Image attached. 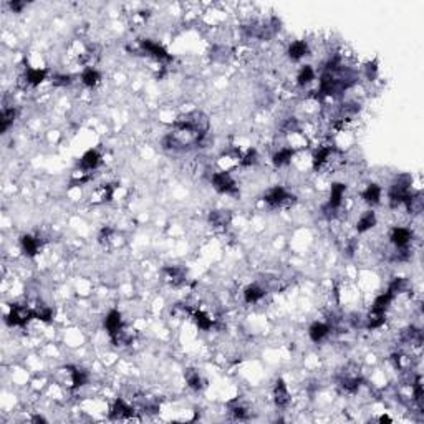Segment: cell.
Segmentation results:
<instances>
[{"label":"cell","instance_id":"obj_14","mask_svg":"<svg viewBox=\"0 0 424 424\" xmlns=\"http://www.w3.org/2000/svg\"><path fill=\"white\" fill-rule=\"evenodd\" d=\"M402 206L408 209L409 214H421L424 209V197L421 194H413L409 193L408 197L402 202Z\"/></svg>","mask_w":424,"mask_h":424},{"label":"cell","instance_id":"obj_4","mask_svg":"<svg viewBox=\"0 0 424 424\" xmlns=\"http://www.w3.org/2000/svg\"><path fill=\"white\" fill-rule=\"evenodd\" d=\"M212 186H214L216 190L222 194H232V196H237L239 190H237V186L234 179H232L230 173H222V171H217L212 174Z\"/></svg>","mask_w":424,"mask_h":424},{"label":"cell","instance_id":"obj_9","mask_svg":"<svg viewBox=\"0 0 424 424\" xmlns=\"http://www.w3.org/2000/svg\"><path fill=\"white\" fill-rule=\"evenodd\" d=\"M133 416H134V409L130 405H126L123 399L115 401V405H113L111 413H110L111 419L124 421V419H133Z\"/></svg>","mask_w":424,"mask_h":424},{"label":"cell","instance_id":"obj_13","mask_svg":"<svg viewBox=\"0 0 424 424\" xmlns=\"http://www.w3.org/2000/svg\"><path fill=\"white\" fill-rule=\"evenodd\" d=\"M100 162H101V156H100V153H98L96 150H90L87 151L81 156L80 159V169L81 171H93V169H96L98 166H100Z\"/></svg>","mask_w":424,"mask_h":424},{"label":"cell","instance_id":"obj_12","mask_svg":"<svg viewBox=\"0 0 424 424\" xmlns=\"http://www.w3.org/2000/svg\"><path fill=\"white\" fill-rule=\"evenodd\" d=\"M273 401L279 408H285L290 402V393L284 379H277L273 386Z\"/></svg>","mask_w":424,"mask_h":424},{"label":"cell","instance_id":"obj_1","mask_svg":"<svg viewBox=\"0 0 424 424\" xmlns=\"http://www.w3.org/2000/svg\"><path fill=\"white\" fill-rule=\"evenodd\" d=\"M411 184H413V178L409 174H399L394 179V182L390 187V204L393 209L402 206L408 194L411 193Z\"/></svg>","mask_w":424,"mask_h":424},{"label":"cell","instance_id":"obj_6","mask_svg":"<svg viewBox=\"0 0 424 424\" xmlns=\"http://www.w3.org/2000/svg\"><path fill=\"white\" fill-rule=\"evenodd\" d=\"M104 327H106V330H108L110 336L113 338V342L118 343L119 336H121V335H123V331H124L121 313H119L118 310H111V312H110L108 315H106Z\"/></svg>","mask_w":424,"mask_h":424},{"label":"cell","instance_id":"obj_16","mask_svg":"<svg viewBox=\"0 0 424 424\" xmlns=\"http://www.w3.org/2000/svg\"><path fill=\"white\" fill-rule=\"evenodd\" d=\"M186 279V272L179 267H166L164 268V280L171 285H181Z\"/></svg>","mask_w":424,"mask_h":424},{"label":"cell","instance_id":"obj_24","mask_svg":"<svg viewBox=\"0 0 424 424\" xmlns=\"http://www.w3.org/2000/svg\"><path fill=\"white\" fill-rule=\"evenodd\" d=\"M265 296V290L259 285H250L244 290V300L247 303H257Z\"/></svg>","mask_w":424,"mask_h":424},{"label":"cell","instance_id":"obj_33","mask_svg":"<svg viewBox=\"0 0 424 424\" xmlns=\"http://www.w3.org/2000/svg\"><path fill=\"white\" fill-rule=\"evenodd\" d=\"M259 161V154L256 150H249L245 154H242V164L240 166H253L257 164Z\"/></svg>","mask_w":424,"mask_h":424},{"label":"cell","instance_id":"obj_30","mask_svg":"<svg viewBox=\"0 0 424 424\" xmlns=\"http://www.w3.org/2000/svg\"><path fill=\"white\" fill-rule=\"evenodd\" d=\"M315 80V70L310 67V65H305L302 67V70L299 72V76H296V83L300 84V87H307Z\"/></svg>","mask_w":424,"mask_h":424},{"label":"cell","instance_id":"obj_20","mask_svg":"<svg viewBox=\"0 0 424 424\" xmlns=\"http://www.w3.org/2000/svg\"><path fill=\"white\" fill-rule=\"evenodd\" d=\"M47 80V70L40 68H28L25 73V83L30 87H38L40 83H44Z\"/></svg>","mask_w":424,"mask_h":424},{"label":"cell","instance_id":"obj_28","mask_svg":"<svg viewBox=\"0 0 424 424\" xmlns=\"http://www.w3.org/2000/svg\"><path fill=\"white\" fill-rule=\"evenodd\" d=\"M100 80H101V76H100V73H98L95 68L88 67V68L83 70V73H81L83 84H87V87L93 88V87H96L98 83H100Z\"/></svg>","mask_w":424,"mask_h":424},{"label":"cell","instance_id":"obj_21","mask_svg":"<svg viewBox=\"0 0 424 424\" xmlns=\"http://www.w3.org/2000/svg\"><path fill=\"white\" fill-rule=\"evenodd\" d=\"M307 53H308V45H307V41H303V40H296L288 47V56H290V60H293V61L302 60Z\"/></svg>","mask_w":424,"mask_h":424},{"label":"cell","instance_id":"obj_10","mask_svg":"<svg viewBox=\"0 0 424 424\" xmlns=\"http://www.w3.org/2000/svg\"><path fill=\"white\" fill-rule=\"evenodd\" d=\"M113 193H115V187L111 184H101L93 189V193H91V204H95V206H100V204H104V202H110L113 199Z\"/></svg>","mask_w":424,"mask_h":424},{"label":"cell","instance_id":"obj_31","mask_svg":"<svg viewBox=\"0 0 424 424\" xmlns=\"http://www.w3.org/2000/svg\"><path fill=\"white\" fill-rule=\"evenodd\" d=\"M184 376H186V381H187L189 388H193V390H196V391H199V390H202V388H204V381H202L201 374L197 373V371L187 370L184 373Z\"/></svg>","mask_w":424,"mask_h":424},{"label":"cell","instance_id":"obj_5","mask_svg":"<svg viewBox=\"0 0 424 424\" xmlns=\"http://www.w3.org/2000/svg\"><path fill=\"white\" fill-rule=\"evenodd\" d=\"M242 164V153L239 150H229L222 153L221 156L217 159V166H219V171L222 173H230L234 171L236 167H239Z\"/></svg>","mask_w":424,"mask_h":424},{"label":"cell","instance_id":"obj_15","mask_svg":"<svg viewBox=\"0 0 424 424\" xmlns=\"http://www.w3.org/2000/svg\"><path fill=\"white\" fill-rule=\"evenodd\" d=\"M374 225H376V214H374L373 210H366L363 212L362 216H359L358 222H356V230L359 234H363V232L373 229Z\"/></svg>","mask_w":424,"mask_h":424},{"label":"cell","instance_id":"obj_8","mask_svg":"<svg viewBox=\"0 0 424 424\" xmlns=\"http://www.w3.org/2000/svg\"><path fill=\"white\" fill-rule=\"evenodd\" d=\"M345 190H346V186L342 184V182H335V184L331 186L330 199H328V204H327V210L336 212L338 209L342 207V202H343V197H345Z\"/></svg>","mask_w":424,"mask_h":424},{"label":"cell","instance_id":"obj_25","mask_svg":"<svg viewBox=\"0 0 424 424\" xmlns=\"http://www.w3.org/2000/svg\"><path fill=\"white\" fill-rule=\"evenodd\" d=\"M209 221L214 227H225L230 222V212L227 210H212L209 216Z\"/></svg>","mask_w":424,"mask_h":424},{"label":"cell","instance_id":"obj_17","mask_svg":"<svg viewBox=\"0 0 424 424\" xmlns=\"http://www.w3.org/2000/svg\"><path fill=\"white\" fill-rule=\"evenodd\" d=\"M394 296L390 293V292H385L378 295L376 299L373 302V307H371V312H376V313H386L388 308H390L391 302H393Z\"/></svg>","mask_w":424,"mask_h":424},{"label":"cell","instance_id":"obj_22","mask_svg":"<svg viewBox=\"0 0 424 424\" xmlns=\"http://www.w3.org/2000/svg\"><path fill=\"white\" fill-rule=\"evenodd\" d=\"M20 244H22V250L28 257L37 256V252L40 250V240L33 236H24L22 240H20Z\"/></svg>","mask_w":424,"mask_h":424},{"label":"cell","instance_id":"obj_29","mask_svg":"<svg viewBox=\"0 0 424 424\" xmlns=\"http://www.w3.org/2000/svg\"><path fill=\"white\" fill-rule=\"evenodd\" d=\"M190 315H193L196 325L201 330H209L212 327V318L207 313L201 312V310H190Z\"/></svg>","mask_w":424,"mask_h":424},{"label":"cell","instance_id":"obj_32","mask_svg":"<svg viewBox=\"0 0 424 424\" xmlns=\"http://www.w3.org/2000/svg\"><path fill=\"white\" fill-rule=\"evenodd\" d=\"M15 116H17V111L13 110V108H9V110H4L2 111V119H0V128H2V133H5L13 124V121H15Z\"/></svg>","mask_w":424,"mask_h":424},{"label":"cell","instance_id":"obj_2","mask_svg":"<svg viewBox=\"0 0 424 424\" xmlns=\"http://www.w3.org/2000/svg\"><path fill=\"white\" fill-rule=\"evenodd\" d=\"M296 201V197L292 196L290 193L282 187V186H275L272 189H268L264 194V202L270 207H290L293 206Z\"/></svg>","mask_w":424,"mask_h":424},{"label":"cell","instance_id":"obj_36","mask_svg":"<svg viewBox=\"0 0 424 424\" xmlns=\"http://www.w3.org/2000/svg\"><path fill=\"white\" fill-rule=\"evenodd\" d=\"M24 7H25V4H22V2H10V9L13 12H20Z\"/></svg>","mask_w":424,"mask_h":424},{"label":"cell","instance_id":"obj_11","mask_svg":"<svg viewBox=\"0 0 424 424\" xmlns=\"http://www.w3.org/2000/svg\"><path fill=\"white\" fill-rule=\"evenodd\" d=\"M390 239L396 249H408L409 242H411V239H413V234H411V230L406 227H394Z\"/></svg>","mask_w":424,"mask_h":424},{"label":"cell","instance_id":"obj_26","mask_svg":"<svg viewBox=\"0 0 424 424\" xmlns=\"http://www.w3.org/2000/svg\"><path fill=\"white\" fill-rule=\"evenodd\" d=\"M70 371V379H72V388H81L88 383V373L80 368H72L68 366Z\"/></svg>","mask_w":424,"mask_h":424},{"label":"cell","instance_id":"obj_18","mask_svg":"<svg viewBox=\"0 0 424 424\" xmlns=\"http://www.w3.org/2000/svg\"><path fill=\"white\" fill-rule=\"evenodd\" d=\"M293 154H295V150H293V147H280V150H279L277 153H275L273 158H272L273 166H275V167L287 166L288 162L292 161Z\"/></svg>","mask_w":424,"mask_h":424},{"label":"cell","instance_id":"obj_23","mask_svg":"<svg viewBox=\"0 0 424 424\" xmlns=\"http://www.w3.org/2000/svg\"><path fill=\"white\" fill-rule=\"evenodd\" d=\"M362 197L366 204H370V206H376L381 201V187L376 186V184H370L366 187L363 193H362Z\"/></svg>","mask_w":424,"mask_h":424},{"label":"cell","instance_id":"obj_35","mask_svg":"<svg viewBox=\"0 0 424 424\" xmlns=\"http://www.w3.org/2000/svg\"><path fill=\"white\" fill-rule=\"evenodd\" d=\"M70 83H72V76H68V75L53 76V84H56V87H65V84H70Z\"/></svg>","mask_w":424,"mask_h":424},{"label":"cell","instance_id":"obj_27","mask_svg":"<svg viewBox=\"0 0 424 424\" xmlns=\"http://www.w3.org/2000/svg\"><path fill=\"white\" fill-rule=\"evenodd\" d=\"M229 411H230V414L234 416L236 419H240V421L247 419V418H249V414H250L249 408H247L244 402H240L239 399L229 402Z\"/></svg>","mask_w":424,"mask_h":424},{"label":"cell","instance_id":"obj_19","mask_svg":"<svg viewBox=\"0 0 424 424\" xmlns=\"http://www.w3.org/2000/svg\"><path fill=\"white\" fill-rule=\"evenodd\" d=\"M328 333H330V327L327 323H322V322L313 323L308 330V335L312 338V342H315V343H320L323 338L328 336Z\"/></svg>","mask_w":424,"mask_h":424},{"label":"cell","instance_id":"obj_7","mask_svg":"<svg viewBox=\"0 0 424 424\" xmlns=\"http://www.w3.org/2000/svg\"><path fill=\"white\" fill-rule=\"evenodd\" d=\"M141 47H143V50L147 55H151L153 58L158 60V61H171L173 60V56L169 55L164 48H162L159 44H154V41H151V40H143L141 41Z\"/></svg>","mask_w":424,"mask_h":424},{"label":"cell","instance_id":"obj_3","mask_svg":"<svg viewBox=\"0 0 424 424\" xmlns=\"http://www.w3.org/2000/svg\"><path fill=\"white\" fill-rule=\"evenodd\" d=\"M33 316H35V312L30 307L13 305L10 308L9 315L5 316V320H7V323L10 325V327H24V325H27Z\"/></svg>","mask_w":424,"mask_h":424},{"label":"cell","instance_id":"obj_34","mask_svg":"<svg viewBox=\"0 0 424 424\" xmlns=\"http://www.w3.org/2000/svg\"><path fill=\"white\" fill-rule=\"evenodd\" d=\"M33 312H35V318H38L41 322H50L53 316L52 308H48V307H40L37 310H33Z\"/></svg>","mask_w":424,"mask_h":424}]
</instances>
